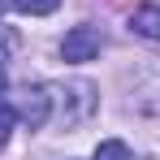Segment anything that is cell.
<instances>
[{"label": "cell", "instance_id": "obj_1", "mask_svg": "<svg viewBox=\"0 0 160 160\" xmlns=\"http://www.w3.org/2000/svg\"><path fill=\"white\" fill-rule=\"evenodd\" d=\"M104 48V35L100 26H91V22H78V26L65 30V39H61V56L69 61V65H82V61H95Z\"/></svg>", "mask_w": 160, "mask_h": 160}, {"label": "cell", "instance_id": "obj_2", "mask_svg": "<svg viewBox=\"0 0 160 160\" xmlns=\"http://www.w3.org/2000/svg\"><path fill=\"white\" fill-rule=\"evenodd\" d=\"M48 112H52V95H48V87H26L22 100H18V117L26 121L30 130H43V126H48Z\"/></svg>", "mask_w": 160, "mask_h": 160}, {"label": "cell", "instance_id": "obj_3", "mask_svg": "<svg viewBox=\"0 0 160 160\" xmlns=\"http://www.w3.org/2000/svg\"><path fill=\"white\" fill-rule=\"evenodd\" d=\"M130 30L138 35V39H160V4H143V9H134Z\"/></svg>", "mask_w": 160, "mask_h": 160}, {"label": "cell", "instance_id": "obj_4", "mask_svg": "<svg viewBox=\"0 0 160 160\" xmlns=\"http://www.w3.org/2000/svg\"><path fill=\"white\" fill-rule=\"evenodd\" d=\"M95 160H134V152L121 143V138H104V143L95 147Z\"/></svg>", "mask_w": 160, "mask_h": 160}, {"label": "cell", "instance_id": "obj_5", "mask_svg": "<svg viewBox=\"0 0 160 160\" xmlns=\"http://www.w3.org/2000/svg\"><path fill=\"white\" fill-rule=\"evenodd\" d=\"M18 13H26V18H43V13H52L61 0H9Z\"/></svg>", "mask_w": 160, "mask_h": 160}, {"label": "cell", "instance_id": "obj_6", "mask_svg": "<svg viewBox=\"0 0 160 160\" xmlns=\"http://www.w3.org/2000/svg\"><path fill=\"white\" fill-rule=\"evenodd\" d=\"M18 126V104H9V100H0V152H4V143H9V134Z\"/></svg>", "mask_w": 160, "mask_h": 160}, {"label": "cell", "instance_id": "obj_7", "mask_svg": "<svg viewBox=\"0 0 160 160\" xmlns=\"http://www.w3.org/2000/svg\"><path fill=\"white\" fill-rule=\"evenodd\" d=\"M0 91H4V56H0Z\"/></svg>", "mask_w": 160, "mask_h": 160}]
</instances>
